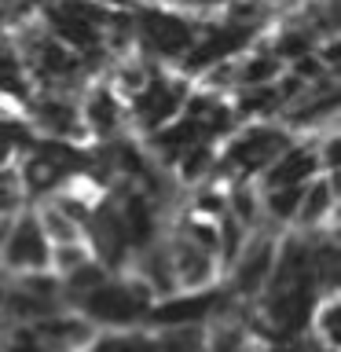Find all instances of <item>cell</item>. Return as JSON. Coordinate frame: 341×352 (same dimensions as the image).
<instances>
[{"mask_svg":"<svg viewBox=\"0 0 341 352\" xmlns=\"http://www.w3.org/2000/svg\"><path fill=\"white\" fill-rule=\"evenodd\" d=\"M154 301L158 297H154L151 286L129 268H121L103 286H96L81 301H74V312L85 316L96 330H129V327H143Z\"/></svg>","mask_w":341,"mask_h":352,"instance_id":"obj_1","label":"cell"},{"mask_svg":"<svg viewBox=\"0 0 341 352\" xmlns=\"http://www.w3.org/2000/svg\"><path fill=\"white\" fill-rule=\"evenodd\" d=\"M132 37H136V52L143 59L158 66H176L195 44V19L143 0L132 8Z\"/></svg>","mask_w":341,"mask_h":352,"instance_id":"obj_2","label":"cell"},{"mask_svg":"<svg viewBox=\"0 0 341 352\" xmlns=\"http://www.w3.org/2000/svg\"><path fill=\"white\" fill-rule=\"evenodd\" d=\"M187 96H191V77L176 74L173 66H162L151 77V85L140 92V99L125 110V129H132L136 140L154 136L158 129H165L169 121L184 114Z\"/></svg>","mask_w":341,"mask_h":352,"instance_id":"obj_3","label":"cell"},{"mask_svg":"<svg viewBox=\"0 0 341 352\" xmlns=\"http://www.w3.org/2000/svg\"><path fill=\"white\" fill-rule=\"evenodd\" d=\"M48 239L33 217V206H22L8 224V235L0 242V272L8 279L15 275H30V272H48Z\"/></svg>","mask_w":341,"mask_h":352,"instance_id":"obj_4","label":"cell"},{"mask_svg":"<svg viewBox=\"0 0 341 352\" xmlns=\"http://www.w3.org/2000/svg\"><path fill=\"white\" fill-rule=\"evenodd\" d=\"M224 305V290L209 286V290H176L169 297H158L151 305L143 327L147 330H173V327H202L213 319V312Z\"/></svg>","mask_w":341,"mask_h":352,"instance_id":"obj_5","label":"cell"},{"mask_svg":"<svg viewBox=\"0 0 341 352\" xmlns=\"http://www.w3.org/2000/svg\"><path fill=\"white\" fill-rule=\"evenodd\" d=\"M77 114H81L85 136L88 140H118L125 132V107L114 99V92L103 85V77H92L81 92H77Z\"/></svg>","mask_w":341,"mask_h":352,"instance_id":"obj_6","label":"cell"},{"mask_svg":"<svg viewBox=\"0 0 341 352\" xmlns=\"http://www.w3.org/2000/svg\"><path fill=\"white\" fill-rule=\"evenodd\" d=\"M165 250H169L176 290H209V286H220V261L213 253H206L202 246L187 242L176 231H165Z\"/></svg>","mask_w":341,"mask_h":352,"instance_id":"obj_7","label":"cell"},{"mask_svg":"<svg viewBox=\"0 0 341 352\" xmlns=\"http://www.w3.org/2000/svg\"><path fill=\"white\" fill-rule=\"evenodd\" d=\"M323 169H319L316 136H305V140H294L290 147H286L279 158L253 180V187H257V191H272V187H301V184H308Z\"/></svg>","mask_w":341,"mask_h":352,"instance_id":"obj_8","label":"cell"},{"mask_svg":"<svg viewBox=\"0 0 341 352\" xmlns=\"http://www.w3.org/2000/svg\"><path fill=\"white\" fill-rule=\"evenodd\" d=\"M338 224V173H319L305 184L297 206V231H334Z\"/></svg>","mask_w":341,"mask_h":352,"instance_id":"obj_9","label":"cell"},{"mask_svg":"<svg viewBox=\"0 0 341 352\" xmlns=\"http://www.w3.org/2000/svg\"><path fill=\"white\" fill-rule=\"evenodd\" d=\"M15 176H19V187H22V195H26V202H41V198H48L55 191V187H63V180L74 173L55 162L52 154H44L41 147H30L15 162Z\"/></svg>","mask_w":341,"mask_h":352,"instance_id":"obj_10","label":"cell"},{"mask_svg":"<svg viewBox=\"0 0 341 352\" xmlns=\"http://www.w3.org/2000/svg\"><path fill=\"white\" fill-rule=\"evenodd\" d=\"M283 74H286V63H283L264 41H257L250 52H242V55H239V66H235V81H239V88L275 85Z\"/></svg>","mask_w":341,"mask_h":352,"instance_id":"obj_11","label":"cell"},{"mask_svg":"<svg viewBox=\"0 0 341 352\" xmlns=\"http://www.w3.org/2000/svg\"><path fill=\"white\" fill-rule=\"evenodd\" d=\"M217 169V143H195V147L180 151L176 158L169 162V173L180 187H198V184H209V176Z\"/></svg>","mask_w":341,"mask_h":352,"instance_id":"obj_12","label":"cell"},{"mask_svg":"<svg viewBox=\"0 0 341 352\" xmlns=\"http://www.w3.org/2000/svg\"><path fill=\"white\" fill-rule=\"evenodd\" d=\"M30 206H33V217H37L44 239H48V246H66V242H81L85 239V228L66 217L55 202L41 198V202H30Z\"/></svg>","mask_w":341,"mask_h":352,"instance_id":"obj_13","label":"cell"},{"mask_svg":"<svg viewBox=\"0 0 341 352\" xmlns=\"http://www.w3.org/2000/svg\"><path fill=\"white\" fill-rule=\"evenodd\" d=\"M85 352H158V345H154V330L129 327V330H99Z\"/></svg>","mask_w":341,"mask_h":352,"instance_id":"obj_14","label":"cell"},{"mask_svg":"<svg viewBox=\"0 0 341 352\" xmlns=\"http://www.w3.org/2000/svg\"><path fill=\"white\" fill-rule=\"evenodd\" d=\"M206 327V323H202ZM202 327H173V330H154L158 352H206L202 349Z\"/></svg>","mask_w":341,"mask_h":352,"instance_id":"obj_15","label":"cell"},{"mask_svg":"<svg viewBox=\"0 0 341 352\" xmlns=\"http://www.w3.org/2000/svg\"><path fill=\"white\" fill-rule=\"evenodd\" d=\"M85 261H92V250H88V242H66V246H52L48 253V272L55 279H63V275H70L74 268H81Z\"/></svg>","mask_w":341,"mask_h":352,"instance_id":"obj_16","label":"cell"},{"mask_svg":"<svg viewBox=\"0 0 341 352\" xmlns=\"http://www.w3.org/2000/svg\"><path fill=\"white\" fill-rule=\"evenodd\" d=\"M15 162H19V143L11 140L4 129H0V173H4V169H11Z\"/></svg>","mask_w":341,"mask_h":352,"instance_id":"obj_17","label":"cell"},{"mask_svg":"<svg viewBox=\"0 0 341 352\" xmlns=\"http://www.w3.org/2000/svg\"><path fill=\"white\" fill-rule=\"evenodd\" d=\"M99 4H107V8H114V11H132L140 0H99Z\"/></svg>","mask_w":341,"mask_h":352,"instance_id":"obj_18","label":"cell"},{"mask_svg":"<svg viewBox=\"0 0 341 352\" xmlns=\"http://www.w3.org/2000/svg\"><path fill=\"white\" fill-rule=\"evenodd\" d=\"M140 4H143V0H140ZM147 4H154V0H147Z\"/></svg>","mask_w":341,"mask_h":352,"instance_id":"obj_19","label":"cell"}]
</instances>
